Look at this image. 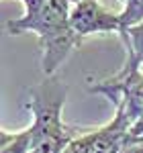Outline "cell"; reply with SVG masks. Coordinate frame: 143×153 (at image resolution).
<instances>
[{
  "instance_id": "obj_8",
  "label": "cell",
  "mask_w": 143,
  "mask_h": 153,
  "mask_svg": "<svg viewBox=\"0 0 143 153\" xmlns=\"http://www.w3.org/2000/svg\"><path fill=\"white\" fill-rule=\"evenodd\" d=\"M119 2H121L119 19L123 31L129 29V27H135L143 21V0H119Z\"/></svg>"
},
{
  "instance_id": "obj_7",
  "label": "cell",
  "mask_w": 143,
  "mask_h": 153,
  "mask_svg": "<svg viewBox=\"0 0 143 153\" xmlns=\"http://www.w3.org/2000/svg\"><path fill=\"white\" fill-rule=\"evenodd\" d=\"M33 151V131L31 125L19 131L0 129V153H31Z\"/></svg>"
},
{
  "instance_id": "obj_6",
  "label": "cell",
  "mask_w": 143,
  "mask_h": 153,
  "mask_svg": "<svg viewBox=\"0 0 143 153\" xmlns=\"http://www.w3.org/2000/svg\"><path fill=\"white\" fill-rule=\"evenodd\" d=\"M123 47H125V61L123 68L127 70H143V21L135 27L125 29L119 33Z\"/></svg>"
},
{
  "instance_id": "obj_10",
  "label": "cell",
  "mask_w": 143,
  "mask_h": 153,
  "mask_svg": "<svg viewBox=\"0 0 143 153\" xmlns=\"http://www.w3.org/2000/svg\"><path fill=\"white\" fill-rule=\"evenodd\" d=\"M123 153H143V143H131V145H125Z\"/></svg>"
},
{
  "instance_id": "obj_1",
  "label": "cell",
  "mask_w": 143,
  "mask_h": 153,
  "mask_svg": "<svg viewBox=\"0 0 143 153\" xmlns=\"http://www.w3.org/2000/svg\"><path fill=\"white\" fill-rule=\"evenodd\" d=\"M23 14L8 19L4 29L8 35L33 33L39 39L41 71L55 76L68 61L72 51L82 43L70 23L72 4L68 0H21Z\"/></svg>"
},
{
  "instance_id": "obj_12",
  "label": "cell",
  "mask_w": 143,
  "mask_h": 153,
  "mask_svg": "<svg viewBox=\"0 0 143 153\" xmlns=\"http://www.w3.org/2000/svg\"><path fill=\"white\" fill-rule=\"evenodd\" d=\"M70 4H78V2H84V0H68Z\"/></svg>"
},
{
  "instance_id": "obj_4",
  "label": "cell",
  "mask_w": 143,
  "mask_h": 153,
  "mask_svg": "<svg viewBox=\"0 0 143 153\" xmlns=\"http://www.w3.org/2000/svg\"><path fill=\"white\" fill-rule=\"evenodd\" d=\"M70 23L74 33L80 39L92 35H110V33L123 31L119 12L102 6L100 0H84L78 4H72Z\"/></svg>"
},
{
  "instance_id": "obj_5",
  "label": "cell",
  "mask_w": 143,
  "mask_h": 153,
  "mask_svg": "<svg viewBox=\"0 0 143 153\" xmlns=\"http://www.w3.org/2000/svg\"><path fill=\"white\" fill-rule=\"evenodd\" d=\"M129 127V120L123 114L115 112L110 123L96 129H86L78 137V143L84 153H123L127 145Z\"/></svg>"
},
{
  "instance_id": "obj_9",
  "label": "cell",
  "mask_w": 143,
  "mask_h": 153,
  "mask_svg": "<svg viewBox=\"0 0 143 153\" xmlns=\"http://www.w3.org/2000/svg\"><path fill=\"white\" fill-rule=\"evenodd\" d=\"M131 143H143V114L137 120H133L127 131V145Z\"/></svg>"
},
{
  "instance_id": "obj_3",
  "label": "cell",
  "mask_w": 143,
  "mask_h": 153,
  "mask_svg": "<svg viewBox=\"0 0 143 153\" xmlns=\"http://www.w3.org/2000/svg\"><path fill=\"white\" fill-rule=\"evenodd\" d=\"M88 92L104 96L129 125L143 114V70H127L121 65L117 74L90 82Z\"/></svg>"
},
{
  "instance_id": "obj_2",
  "label": "cell",
  "mask_w": 143,
  "mask_h": 153,
  "mask_svg": "<svg viewBox=\"0 0 143 153\" xmlns=\"http://www.w3.org/2000/svg\"><path fill=\"white\" fill-rule=\"evenodd\" d=\"M66 100L68 86L57 76H45V80L29 88L27 110L33 117L29 123L33 131L31 153H63L66 147L86 131L63 120Z\"/></svg>"
},
{
  "instance_id": "obj_11",
  "label": "cell",
  "mask_w": 143,
  "mask_h": 153,
  "mask_svg": "<svg viewBox=\"0 0 143 153\" xmlns=\"http://www.w3.org/2000/svg\"><path fill=\"white\" fill-rule=\"evenodd\" d=\"M63 153H84V151H82V147H80V143H78V139H74V141L66 147Z\"/></svg>"
}]
</instances>
